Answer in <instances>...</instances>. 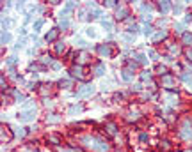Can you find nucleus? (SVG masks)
Here are the masks:
<instances>
[{
	"mask_svg": "<svg viewBox=\"0 0 192 152\" xmlns=\"http://www.w3.org/2000/svg\"><path fill=\"white\" fill-rule=\"evenodd\" d=\"M80 142L84 143V147L91 149L93 152H109V143L101 138H96V136H91V135H85L80 138Z\"/></svg>",
	"mask_w": 192,
	"mask_h": 152,
	"instance_id": "obj_1",
	"label": "nucleus"
},
{
	"mask_svg": "<svg viewBox=\"0 0 192 152\" xmlns=\"http://www.w3.org/2000/svg\"><path fill=\"white\" fill-rule=\"evenodd\" d=\"M180 136L183 140H192V122L191 119H185L183 124H182V129H180Z\"/></svg>",
	"mask_w": 192,
	"mask_h": 152,
	"instance_id": "obj_2",
	"label": "nucleus"
},
{
	"mask_svg": "<svg viewBox=\"0 0 192 152\" xmlns=\"http://www.w3.org/2000/svg\"><path fill=\"white\" fill-rule=\"evenodd\" d=\"M34 119H36V110L21 112V113L18 115V120H20V122H30V120H34Z\"/></svg>",
	"mask_w": 192,
	"mask_h": 152,
	"instance_id": "obj_3",
	"label": "nucleus"
},
{
	"mask_svg": "<svg viewBox=\"0 0 192 152\" xmlns=\"http://www.w3.org/2000/svg\"><path fill=\"white\" fill-rule=\"evenodd\" d=\"M91 94H94V87L89 85V83H87V85H82V89L77 92L78 97H87V96H91Z\"/></svg>",
	"mask_w": 192,
	"mask_h": 152,
	"instance_id": "obj_4",
	"label": "nucleus"
},
{
	"mask_svg": "<svg viewBox=\"0 0 192 152\" xmlns=\"http://www.w3.org/2000/svg\"><path fill=\"white\" fill-rule=\"evenodd\" d=\"M110 46H112V44H101V46L98 48V53H100L101 57H112L114 53L110 51Z\"/></svg>",
	"mask_w": 192,
	"mask_h": 152,
	"instance_id": "obj_5",
	"label": "nucleus"
},
{
	"mask_svg": "<svg viewBox=\"0 0 192 152\" xmlns=\"http://www.w3.org/2000/svg\"><path fill=\"white\" fill-rule=\"evenodd\" d=\"M61 120H62V117H59V115H55V113H52V115L46 117V122H48V124H57V122H61Z\"/></svg>",
	"mask_w": 192,
	"mask_h": 152,
	"instance_id": "obj_6",
	"label": "nucleus"
},
{
	"mask_svg": "<svg viewBox=\"0 0 192 152\" xmlns=\"http://www.w3.org/2000/svg\"><path fill=\"white\" fill-rule=\"evenodd\" d=\"M105 73H107L105 66H103V64H98V66H96V69H94V74H96V76H103Z\"/></svg>",
	"mask_w": 192,
	"mask_h": 152,
	"instance_id": "obj_7",
	"label": "nucleus"
},
{
	"mask_svg": "<svg viewBox=\"0 0 192 152\" xmlns=\"http://www.w3.org/2000/svg\"><path fill=\"white\" fill-rule=\"evenodd\" d=\"M57 34H59V30H57V28H52V32H50V34H46V37H45V39H46L48 43H52V41L57 37Z\"/></svg>",
	"mask_w": 192,
	"mask_h": 152,
	"instance_id": "obj_8",
	"label": "nucleus"
},
{
	"mask_svg": "<svg viewBox=\"0 0 192 152\" xmlns=\"http://www.w3.org/2000/svg\"><path fill=\"white\" fill-rule=\"evenodd\" d=\"M166 30H162V32H157L155 35H153V43H158V41H162V39H166Z\"/></svg>",
	"mask_w": 192,
	"mask_h": 152,
	"instance_id": "obj_9",
	"label": "nucleus"
},
{
	"mask_svg": "<svg viewBox=\"0 0 192 152\" xmlns=\"http://www.w3.org/2000/svg\"><path fill=\"white\" fill-rule=\"evenodd\" d=\"M121 76H123V80H125V81H130V80L134 78L132 71H128V69H123V71H121Z\"/></svg>",
	"mask_w": 192,
	"mask_h": 152,
	"instance_id": "obj_10",
	"label": "nucleus"
},
{
	"mask_svg": "<svg viewBox=\"0 0 192 152\" xmlns=\"http://www.w3.org/2000/svg\"><path fill=\"white\" fill-rule=\"evenodd\" d=\"M9 41H11V34L7 30H4L2 32V44H9Z\"/></svg>",
	"mask_w": 192,
	"mask_h": 152,
	"instance_id": "obj_11",
	"label": "nucleus"
},
{
	"mask_svg": "<svg viewBox=\"0 0 192 152\" xmlns=\"http://www.w3.org/2000/svg\"><path fill=\"white\" fill-rule=\"evenodd\" d=\"M71 73H73V76H77V78H82V67H80V66H75V67L71 69Z\"/></svg>",
	"mask_w": 192,
	"mask_h": 152,
	"instance_id": "obj_12",
	"label": "nucleus"
},
{
	"mask_svg": "<svg viewBox=\"0 0 192 152\" xmlns=\"http://www.w3.org/2000/svg\"><path fill=\"white\" fill-rule=\"evenodd\" d=\"M158 7H160V11H162V12H167V11L171 9L169 2H160V4H158Z\"/></svg>",
	"mask_w": 192,
	"mask_h": 152,
	"instance_id": "obj_13",
	"label": "nucleus"
},
{
	"mask_svg": "<svg viewBox=\"0 0 192 152\" xmlns=\"http://www.w3.org/2000/svg\"><path fill=\"white\" fill-rule=\"evenodd\" d=\"M23 110H25V112H30V110H36V104H34L32 101H28V103H23Z\"/></svg>",
	"mask_w": 192,
	"mask_h": 152,
	"instance_id": "obj_14",
	"label": "nucleus"
},
{
	"mask_svg": "<svg viewBox=\"0 0 192 152\" xmlns=\"http://www.w3.org/2000/svg\"><path fill=\"white\" fill-rule=\"evenodd\" d=\"M101 25H103V28H105L107 32H110V30H114V25H112L110 21H105V19H103V21H101Z\"/></svg>",
	"mask_w": 192,
	"mask_h": 152,
	"instance_id": "obj_15",
	"label": "nucleus"
},
{
	"mask_svg": "<svg viewBox=\"0 0 192 152\" xmlns=\"http://www.w3.org/2000/svg\"><path fill=\"white\" fill-rule=\"evenodd\" d=\"M135 57H137V62H139V64H148V58H146L144 53H139V55H135Z\"/></svg>",
	"mask_w": 192,
	"mask_h": 152,
	"instance_id": "obj_16",
	"label": "nucleus"
},
{
	"mask_svg": "<svg viewBox=\"0 0 192 152\" xmlns=\"http://www.w3.org/2000/svg\"><path fill=\"white\" fill-rule=\"evenodd\" d=\"M182 39H183V44H192V35L191 34H183Z\"/></svg>",
	"mask_w": 192,
	"mask_h": 152,
	"instance_id": "obj_17",
	"label": "nucleus"
},
{
	"mask_svg": "<svg viewBox=\"0 0 192 152\" xmlns=\"http://www.w3.org/2000/svg\"><path fill=\"white\" fill-rule=\"evenodd\" d=\"M78 112H82V106H71V108L68 110L69 115H75V113H78Z\"/></svg>",
	"mask_w": 192,
	"mask_h": 152,
	"instance_id": "obj_18",
	"label": "nucleus"
},
{
	"mask_svg": "<svg viewBox=\"0 0 192 152\" xmlns=\"http://www.w3.org/2000/svg\"><path fill=\"white\" fill-rule=\"evenodd\" d=\"M69 27V21H68V18H61V28L62 30H66Z\"/></svg>",
	"mask_w": 192,
	"mask_h": 152,
	"instance_id": "obj_19",
	"label": "nucleus"
},
{
	"mask_svg": "<svg viewBox=\"0 0 192 152\" xmlns=\"http://www.w3.org/2000/svg\"><path fill=\"white\" fill-rule=\"evenodd\" d=\"M43 23H45V21H43V19H37V21H36V23H34V32H39V28H41V27H43Z\"/></svg>",
	"mask_w": 192,
	"mask_h": 152,
	"instance_id": "obj_20",
	"label": "nucleus"
},
{
	"mask_svg": "<svg viewBox=\"0 0 192 152\" xmlns=\"http://www.w3.org/2000/svg\"><path fill=\"white\" fill-rule=\"evenodd\" d=\"M162 81H164V85H167V87H171V85H173V78H171V76H164V78H162Z\"/></svg>",
	"mask_w": 192,
	"mask_h": 152,
	"instance_id": "obj_21",
	"label": "nucleus"
},
{
	"mask_svg": "<svg viewBox=\"0 0 192 152\" xmlns=\"http://www.w3.org/2000/svg\"><path fill=\"white\" fill-rule=\"evenodd\" d=\"M61 87L62 89H69L71 87V80H61Z\"/></svg>",
	"mask_w": 192,
	"mask_h": 152,
	"instance_id": "obj_22",
	"label": "nucleus"
},
{
	"mask_svg": "<svg viewBox=\"0 0 192 152\" xmlns=\"http://www.w3.org/2000/svg\"><path fill=\"white\" fill-rule=\"evenodd\" d=\"M75 46H78V48H84V46H85V41L78 37V39H75Z\"/></svg>",
	"mask_w": 192,
	"mask_h": 152,
	"instance_id": "obj_23",
	"label": "nucleus"
},
{
	"mask_svg": "<svg viewBox=\"0 0 192 152\" xmlns=\"http://www.w3.org/2000/svg\"><path fill=\"white\" fill-rule=\"evenodd\" d=\"M11 138H12L11 135H5V128H4V129H2V142H9Z\"/></svg>",
	"mask_w": 192,
	"mask_h": 152,
	"instance_id": "obj_24",
	"label": "nucleus"
},
{
	"mask_svg": "<svg viewBox=\"0 0 192 152\" xmlns=\"http://www.w3.org/2000/svg\"><path fill=\"white\" fill-rule=\"evenodd\" d=\"M89 60V55L84 51V53H80V64H84V62H87Z\"/></svg>",
	"mask_w": 192,
	"mask_h": 152,
	"instance_id": "obj_25",
	"label": "nucleus"
},
{
	"mask_svg": "<svg viewBox=\"0 0 192 152\" xmlns=\"http://www.w3.org/2000/svg\"><path fill=\"white\" fill-rule=\"evenodd\" d=\"M14 135H16V136H20V138H21V136H25V131H23V128H18V129H14Z\"/></svg>",
	"mask_w": 192,
	"mask_h": 152,
	"instance_id": "obj_26",
	"label": "nucleus"
},
{
	"mask_svg": "<svg viewBox=\"0 0 192 152\" xmlns=\"http://www.w3.org/2000/svg\"><path fill=\"white\" fill-rule=\"evenodd\" d=\"M55 50H57V53H62V51H64V44H62V43H59V44L55 46Z\"/></svg>",
	"mask_w": 192,
	"mask_h": 152,
	"instance_id": "obj_27",
	"label": "nucleus"
},
{
	"mask_svg": "<svg viewBox=\"0 0 192 152\" xmlns=\"http://www.w3.org/2000/svg\"><path fill=\"white\" fill-rule=\"evenodd\" d=\"M174 28H176V32H178V34H182V32H183V23H178Z\"/></svg>",
	"mask_w": 192,
	"mask_h": 152,
	"instance_id": "obj_28",
	"label": "nucleus"
},
{
	"mask_svg": "<svg viewBox=\"0 0 192 152\" xmlns=\"http://www.w3.org/2000/svg\"><path fill=\"white\" fill-rule=\"evenodd\" d=\"M87 35H91V37H94V35H96V32H94V28H93V27H89V28H87Z\"/></svg>",
	"mask_w": 192,
	"mask_h": 152,
	"instance_id": "obj_29",
	"label": "nucleus"
},
{
	"mask_svg": "<svg viewBox=\"0 0 192 152\" xmlns=\"http://www.w3.org/2000/svg\"><path fill=\"white\" fill-rule=\"evenodd\" d=\"M14 62H16V57H9L7 58V66H12Z\"/></svg>",
	"mask_w": 192,
	"mask_h": 152,
	"instance_id": "obj_30",
	"label": "nucleus"
},
{
	"mask_svg": "<svg viewBox=\"0 0 192 152\" xmlns=\"http://www.w3.org/2000/svg\"><path fill=\"white\" fill-rule=\"evenodd\" d=\"M148 78H150V73H148V71H144V73L141 74V80H148Z\"/></svg>",
	"mask_w": 192,
	"mask_h": 152,
	"instance_id": "obj_31",
	"label": "nucleus"
},
{
	"mask_svg": "<svg viewBox=\"0 0 192 152\" xmlns=\"http://www.w3.org/2000/svg\"><path fill=\"white\" fill-rule=\"evenodd\" d=\"M151 32H153V28H151V27H146V28H144V34H146V35H150Z\"/></svg>",
	"mask_w": 192,
	"mask_h": 152,
	"instance_id": "obj_32",
	"label": "nucleus"
},
{
	"mask_svg": "<svg viewBox=\"0 0 192 152\" xmlns=\"http://www.w3.org/2000/svg\"><path fill=\"white\" fill-rule=\"evenodd\" d=\"M157 71H158V73H160V74H162V73H166V71H167V69H166V67H164V66H158V67H157Z\"/></svg>",
	"mask_w": 192,
	"mask_h": 152,
	"instance_id": "obj_33",
	"label": "nucleus"
},
{
	"mask_svg": "<svg viewBox=\"0 0 192 152\" xmlns=\"http://www.w3.org/2000/svg\"><path fill=\"white\" fill-rule=\"evenodd\" d=\"M123 39H125V41H128V43H132V41H134V37H132V35H123Z\"/></svg>",
	"mask_w": 192,
	"mask_h": 152,
	"instance_id": "obj_34",
	"label": "nucleus"
},
{
	"mask_svg": "<svg viewBox=\"0 0 192 152\" xmlns=\"http://www.w3.org/2000/svg\"><path fill=\"white\" fill-rule=\"evenodd\" d=\"M174 12H182V5H180V4L174 5Z\"/></svg>",
	"mask_w": 192,
	"mask_h": 152,
	"instance_id": "obj_35",
	"label": "nucleus"
},
{
	"mask_svg": "<svg viewBox=\"0 0 192 152\" xmlns=\"http://www.w3.org/2000/svg\"><path fill=\"white\" fill-rule=\"evenodd\" d=\"M148 55H150V57H153V58H157V53H155V51H151V50L148 51Z\"/></svg>",
	"mask_w": 192,
	"mask_h": 152,
	"instance_id": "obj_36",
	"label": "nucleus"
},
{
	"mask_svg": "<svg viewBox=\"0 0 192 152\" xmlns=\"http://www.w3.org/2000/svg\"><path fill=\"white\" fill-rule=\"evenodd\" d=\"M52 67H53V69H59V67H61V64H59V62H53V64H52Z\"/></svg>",
	"mask_w": 192,
	"mask_h": 152,
	"instance_id": "obj_37",
	"label": "nucleus"
},
{
	"mask_svg": "<svg viewBox=\"0 0 192 152\" xmlns=\"http://www.w3.org/2000/svg\"><path fill=\"white\" fill-rule=\"evenodd\" d=\"M45 104H46V106H52V104H53V103H52V101H50V99H45Z\"/></svg>",
	"mask_w": 192,
	"mask_h": 152,
	"instance_id": "obj_38",
	"label": "nucleus"
},
{
	"mask_svg": "<svg viewBox=\"0 0 192 152\" xmlns=\"http://www.w3.org/2000/svg\"><path fill=\"white\" fill-rule=\"evenodd\" d=\"M59 152H77V151H71V149H61Z\"/></svg>",
	"mask_w": 192,
	"mask_h": 152,
	"instance_id": "obj_39",
	"label": "nucleus"
},
{
	"mask_svg": "<svg viewBox=\"0 0 192 152\" xmlns=\"http://www.w3.org/2000/svg\"><path fill=\"white\" fill-rule=\"evenodd\" d=\"M189 57H191V58H192V51H189Z\"/></svg>",
	"mask_w": 192,
	"mask_h": 152,
	"instance_id": "obj_40",
	"label": "nucleus"
},
{
	"mask_svg": "<svg viewBox=\"0 0 192 152\" xmlns=\"http://www.w3.org/2000/svg\"><path fill=\"white\" fill-rule=\"evenodd\" d=\"M28 152H36V151H28Z\"/></svg>",
	"mask_w": 192,
	"mask_h": 152,
	"instance_id": "obj_41",
	"label": "nucleus"
}]
</instances>
